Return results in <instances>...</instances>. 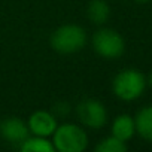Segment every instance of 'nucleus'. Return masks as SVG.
<instances>
[{
	"label": "nucleus",
	"mask_w": 152,
	"mask_h": 152,
	"mask_svg": "<svg viewBox=\"0 0 152 152\" xmlns=\"http://www.w3.org/2000/svg\"><path fill=\"white\" fill-rule=\"evenodd\" d=\"M146 88V76L134 69H125L119 72L112 81L113 94L124 100L131 102L139 99Z\"/></svg>",
	"instance_id": "2"
},
{
	"label": "nucleus",
	"mask_w": 152,
	"mask_h": 152,
	"mask_svg": "<svg viewBox=\"0 0 152 152\" xmlns=\"http://www.w3.org/2000/svg\"><path fill=\"white\" fill-rule=\"evenodd\" d=\"M136 133V125H134V118H131L130 115L124 113L119 115L113 119L112 124V136H115L116 139L122 140V142H128Z\"/></svg>",
	"instance_id": "8"
},
{
	"label": "nucleus",
	"mask_w": 152,
	"mask_h": 152,
	"mask_svg": "<svg viewBox=\"0 0 152 152\" xmlns=\"http://www.w3.org/2000/svg\"><path fill=\"white\" fill-rule=\"evenodd\" d=\"M93 48L100 57L107 60H115L124 54L125 42L116 30L100 28L93 36Z\"/></svg>",
	"instance_id": "4"
},
{
	"label": "nucleus",
	"mask_w": 152,
	"mask_h": 152,
	"mask_svg": "<svg viewBox=\"0 0 152 152\" xmlns=\"http://www.w3.org/2000/svg\"><path fill=\"white\" fill-rule=\"evenodd\" d=\"M49 43L60 54H73L81 51L87 43V33L81 26L66 24L52 31Z\"/></svg>",
	"instance_id": "1"
},
{
	"label": "nucleus",
	"mask_w": 152,
	"mask_h": 152,
	"mask_svg": "<svg viewBox=\"0 0 152 152\" xmlns=\"http://www.w3.org/2000/svg\"><path fill=\"white\" fill-rule=\"evenodd\" d=\"M96 151L97 152H125L127 145L125 142L116 139L115 136H109L96 146Z\"/></svg>",
	"instance_id": "12"
},
{
	"label": "nucleus",
	"mask_w": 152,
	"mask_h": 152,
	"mask_svg": "<svg viewBox=\"0 0 152 152\" xmlns=\"http://www.w3.org/2000/svg\"><path fill=\"white\" fill-rule=\"evenodd\" d=\"M52 143L60 152H82L88 146V136L79 125L63 124L55 128Z\"/></svg>",
	"instance_id": "3"
},
{
	"label": "nucleus",
	"mask_w": 152,
	"mask_h": 152,
	"mask_svg": "<svg viewBox=\"0 0 152 152\" xmlns=\"http://www.w3.org/2000/svg\"><path fill=\"white\" fill-rule=\"evenodd\" d=\"M146 84L152 87V72H151V73L148 75V78H146Z\"/></svg>",
	"instance_id": "14"
},
{
	"label": "nucleus",
	"mask_w": 152,
	"mask_h": 152,
	"mask_svg": "<svg viewBox=\"0 0 152 152\" xmlns=\"http://www.w3.org/2000/svg\"><path fill=\"white\" fill-rule=\"evenodd\" d=\"M134 2H137V3H146V2H149V0H134Z\"/></svg>",
	"instance_id": "15"
},
{
	"label": "nucleus",
	"mask_w": 152,
	"mask_h": 152,
	"mask_svg": "<svg viewBox=\"0 0 152 152\" xmlns=\"http://www.w3.org/2000/svg\"><path fill=\"white\" fill-rule=\"evenodd\" d=\"M20 149L23 152H54L55 146L52 140H48L46 137L33 136V137H27L20 145Z\"/></svg>",
	"instance_id": "11"
},
{
	"label": "nucleus",
	"mask_w": 152,
	"mask_h": 152,
	"mask_svg": "<svg viewBox=\"0 0 152 152\" xmlns=\"http://www.w3.org/2000/svg\"><path fill=\"white\" fill-rule=\"evenodd\" d=\"M87 15L94 24H104L110 17V8L104 0H91L87 8Z\"/></svg>",
	"instance_id": "10"
},
{
	"label": "nucleus",
	"mask_w": 152,
	"mask_h": 152,
	"mask_svg": "<svg viewBox=\"0 0 152 152\" xmlns=\"http://www.w3.org/2000/svg\"><path fill=\"white\" fill-rule=\"evenodd\" d=\"M136 131L146 142H152V106L142 107L134 118Z\"/></svg>",
	"instance_id": "9"
},
{
	"label": "nucleus",
	"mask_w": 152,
	"mask_h": 152,
	"mask_svg": "<svg viewBox=\"0 0 152 152\" xmlns=\"http://www.w3.org/2000/svg\"><path fill=\"white\" fill-rule=\"evenodd\" d=\"M76 113H78V118L84 125L94 128V130L102 128L107 121L106 107L103 106L102 102H99L96 99L82 100L78 104V107H76Z\"/></svg>",
	"instance_id": "5"
},
{
	"label": "nucleus",
	"mask_w": 152,
	"mask_h": 152,
	"mask_svg": "<svg viewBox=\"0 0 152 152\" xmlns=\"http://www.w3.org/2000/svg\"><path fill=\"white\" fill-rule=\"evenodd\" d=\"M67 112H69V106H67V103H57V106L54 107V116H60V118H63V116H66L67 115Z\"/></svg>",
	"instance_id": "13"
},
{
	"label": "nucleus",
	"mask_w": 152,
	"mask_h": 152,
	"mask_svg": "<svg viewBox=\"0 0 152 152\" xmlns=\"http://www.w3.org/2000/svg\"><path fill=\"white\" fill-rule=\"evenodd\" d=\"M0 134L6 142L12 145H21L28 137L30 130L23 119L17 116H9L0 122Z\"/></svg>",
	"instance_id": "6"
},
{
	"label": "nucleus",
	"mask_w": 152,
	"mask_h": 152,
	"mask_svg": "<svg viewBox=\"0 0 152 152\" xmlns=\"http://www.w3.org/2000/svg\"><path fill=\"white\" fill-rule=\"evenodd\" d=\"M27 125L31 134L42 136V137L52 136L55 128L58 127L57 116H54V113L46 112V110H36L34 113H31Z\"/></svg>",
	"instance_id": "7"
}]
</instances>
